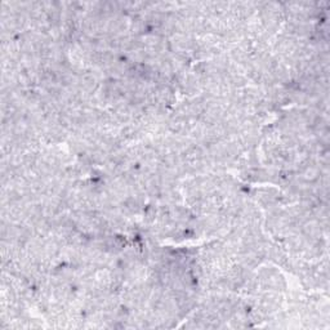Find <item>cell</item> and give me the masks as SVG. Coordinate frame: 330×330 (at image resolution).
<instances>
[{"instance_id": "1", "label": "cell", "mask_w": 330, "mask_h": 330, "mask_svg": "<svg viewBox=\"0 0 330 330\" xmlns=\"http://www.w3.org/2000/svg\"><path fill=\"white\" fill-rule=\"evenodd\" d=\"M280 196L278 191L274 188H263L258 192V200L264 206H274L278 202Z\"/></svg>"}]
</instances>
